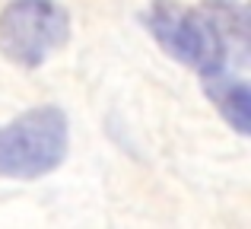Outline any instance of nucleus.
I'll use <instances>...</instances> for the list:
<instances>
[{"instance_id": "1", "label": "nucleus", "mask_w": 251, "mask_h": 229, "mask_svg": "<svg viewBox=\"0 0 251 229\" xmlns=\"http://www.w3.org/2000/svg\"><path fill=\"white\" fill-rule=\"evenodd\" d=\"M70 124L64 108L35 105L0 124V178L35 181L64 166Z\"/></svg>"}, {"instance_id": "3", "label": "nucleus", "mask_w": 251, "mask_h": 229, "mask_svg": "<svg viewBox=\"0 0 251 229\" xmlns=\"http://www.w3.org/2000/svg\"><path fill=\"white\" fill-rule=\"evenodd\" d=\"M147 29L175 61L197 70L203 80L229 67L223 38L216 35L203 10H191L175 0H156L147 13Z\"/></svg>"}, {"instance_id": "4", "label": "nucleus", "mask_w": 251, "mask_h": 229, "mask_svg": "<svg viewBox=\"0 0 251 229\" xmlns=\"http://www.w3.org/2000/svg\"><path fill=\"white\" fill-rule=\"evenodd\" d=\"M207 19L213 23L216 35L223 38L229 64L248 61V10L242 0H203L201 6Z\"/></svg>"}, {"instance_id": "2", "label": "nucleus", "mask_w": 251, "mask_h": 229, "mask_svg": "<svg viewBox=\"0 0 251 229\" xmlns=\"http://www.w3.org/2000/svg\"><path fill=\"white\" fill-rule=\"evenodd\" d=\"M70 38V13L57 0H10L0 10V54L16 67H42Z\"/></svg>"}, {"instance_id": "5", "label": "nucleus", "mask_w": 251, "mask_h": 229, "mask_svg": "<svg viewBox=\"0 0 251 229\" xmlns=\"http://www.w3.org/2000/svg\"><path fill=\"white\" fill-rule=\"evenodd\" d=\"M207 96L235 134H251V89L242 76H232L226 70L207 76Z\"/></svg>"}]
</instances>
